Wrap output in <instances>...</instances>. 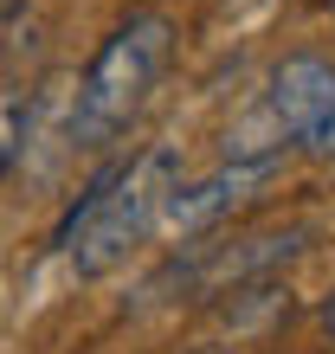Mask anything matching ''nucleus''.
Segmentation results:
<instances>
[{
  "label": "nucleus",
  "mask_w": 335,
  "mask_h": 354,
  "mask_svg": "<svg viewBox=\"0 0 335 354\" xmlns=\"http://www.w3.org/2000/svg\"><path fill=\"white\" fill-rule=\"evenodd\" d=\"M168 58H174V19L168 13H129L103 39V52L91 58V71H84V84H78V116H71L84 149L116 142L142 116V103L161 84Z\"/></svg>",
  "instance_id": "obj_2"
},
{
  "label": "nucleus",
  "mask_w": 335,
  "mask_h": 354,
  "mask_svg": "<svg viewBox=\"0 0 335 354\" xmlns=\"http://www.w3.org/2000/svg\"><path fill=\"white\" fill-rule=\"evenodd\" d=\"M284 168V155H258V161H233V168H219V174H206L194 187H174L161 206V225L168 232H200V225H213L226 206H245V200H258V187H271Z\"/></svg>",
  "instance_id": "obj_4"
},
{
  "label": "nucleus",
  "mask_w": 335,
  "mask_h": 354,
  "mask_svg": "<svg viewBox=\"0 0 335 354\" xmlns=\"http://www.w3.org/2000/svg\"><path fill=\"white\" fill-rule=\"evenodd\" d=\"M316 322H323V335H329V342H335V297H329V303H323V309H316Z\"/></svg>",
  "instance_id": "obj_6"
},
{
  "label": "nucleus",
  "mask_w": 335,
  "mask_h": 354,
  "mask_svg": "<svg viewBox=\"0 0 335 354\" xmlns=\"http://www.w3.org/2000/svg\"><path fill=\"white\" fill-rule=\"evenodd\" d=\"M271 110L303 155H335V65L323 52H290L271 71Z\"/></svg>",
  "instance_id": "obj_3"
},
{
  "label": "nucleus",
  "mask_w": 335,
  "mask_h": 354,
  "mask_svg": "<svg viewBox=\"0 0 335 354\" xmlns=\"http://www.w3.org/2000/svg\"><path fill=\"white\" fill-rule=\"evenodd\" d=\"M19 142H26V103L7 97V103H0V174L19 161Z\"/></svg>",
  "instance_id": "obj_5"
},
{
  "label": "nucleus",
  "mask_w": 335,
  "mask_h": 354,
  "mask_svg": "<svg viewBox=\"0 0 335 354\" xmlns=\"http://www.w3.org/2000/svg\"><path fill=\"white\" fill-rule=\"evenodd\" d=\"M174 187H181V149L174 142H149L142 155L110 161L84 187V200L65 213V225H58V245H65L71 270L78 277L116 270L161 225V206H168Z\"/></svg>",
  "instance_id": "obj_1"
},
{
  "label": "nucleus",
  "mask_w": 335,
  "mask_h": 354,
  "mask_svg": "<svg viewBox=\"0 0 335 354\" xmlns=\"http://www.w3.org/2000/svg\"><path fill=\"white\" fill-rule=\"evenodd\" d=\"M19 7H26V0H0V19H13Z\"/></svg>",
  "instance_id": "obj_7"
}]
</instances>
